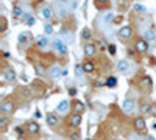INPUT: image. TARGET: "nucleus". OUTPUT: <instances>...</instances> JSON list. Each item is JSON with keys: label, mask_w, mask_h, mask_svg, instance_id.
I'll return each mask as SVG.
<instances>
[{"label": "nucleus", "mask_w": 156, "mask_h": 140, "mask_svg": "<svg viewBox=\"0 0 156 140\" xmlns=\"http://www.w3.org/2000/svg\"><path fill=\"white\" fill-rule=\"evenodd\" d=\"M67 111H69V101H67V100L59 101L58 106H56V112H58V114H66Z\"/></svg>", "instance_id": "7"}, {"label": "nucleus", "mask_w": 156, "mask_h": 140, "mask_svg": "<svg viewBox=\"0 0 156 140\" xmlns=\"http://www.w3.org/2000/svg\"><path fill=\"white\" fill-rule=\"evenodd\" d=\"M134 47H136V50H137L139 53H145L147 50H148V42L145 39H137L136 44H134Z\"/></svg>", "instance_id": "4"}, {"label": "nucleus", "mask_w": 156, "mask_h": 140, "mask_svg": "<svg viewBox=\"0 0 156 140\" xmlns=\"http://www.w3.org/2000/svg\"><path fill=\"white\" fill-rule=\"evenodd\" d=\"M22 8L20 6H14V8H12V16H14V17H20L22 16Z\"/></svg>", "instance_id": "26"}, {"label": "nucleus", "mask_w": 156, "mask_h": 140, "mask_svg": "<svg viewBox=\"0 0 156 140\" xmlns=\"http://www.w3.org/2000/svg\"><path fill=\"white\" fill-rule=\"evenodd\" d=\"M37 14L42 20H48L51 16H53V8H51L50 5H41L39 9H37Z\"/></svg>", "instance_id": "1"}, {"label": "nucleus", "mask_w": 156, "mask_h": 140, "mask_svg": "<svg viewBox=\"0 0 156 140\" xmlns=\"http://www.w3.org/2000/svg\"><path fill=\"white\" fill-rule=\"evenodd\" d=\"M69 95H70V97H75V95H76V89H75V87H70V89H69Z\"/></svg>", "instance_id": "36"}, {"label": "nucleus", "mask_w": 156, "mask_h": 140, "mask_svg": "<svg viewBox=\"0 0 156 140\" xmlns=\"http://www.w3.org/2000/svg\"><path fill=\"white\" fill-rule=\"evenodd\" d=\"M48 140H61V138H58V137H50Z\"/></svg>", "instance_id": "41"}, {"label": "nucleus", "mask_w": 156, "mask_h": 140, "mask_svg": "<svg viewBox=\"0 0 156 140\" xmlns=\"http://www.w3.org/2000/svg\"><path fill=\"white\" fill-rule=\"evenodd\" d=\"M81 37H83V39H89V37H90V30L89 28H84L81 31Z\"/></svg>", "instance_id": "30"}, {"label": "nucleus", "mask_w": 156, "mask_h": 140, "mask_svg": "<svg viewBox=\"0 0 156 140\" xmlns=\"http://www.w3.org/2000/svg\"><path fill=\"white\" fill-rule=\"evenodd\" d=\"M122 108H123L125 112H131V111L134 109V100H131V98H125Z\"/></svg>", "instance_id": "13"}, {"label": "nucleus", "mask_w": 156, "mask_h": 140, "mask_svg": "<svg viewBox=\"0 0 156 140\" xmlns=\"http://www.w3.org/2000/svg\"><path fill=\"white\" fill-rule=\"evenodd\" d=\"M53 45H55V48L58 50L59 53H67V45L64 44V42H61L59 39H55L53 41Z\"/></svg>", "instance_id": "15"}, {"label": "nucleus", "mask_w": 156, "mask_h": 140, "mask_svg": "<svg viewBox=\"0 0 156 140\" xmlns=\"http://www.w3.org/2000/svg\"><path fill=\"white\" fill-rule=\"evenodd\" d=\"M36 44H37V47H41V48H44V47H47V44H48V41L45 39L44 36H39L37 39H36Z\"/></svg>", "instance_id": "22"}, {"label": "nucleus", "mask_w": 156, "mask_h": 140, "mask_svg": "<svg viewBox=\"0 0 156 140\" xmlns=\"http://www.w3.org/2000/svg\"><path fill=\"white\" fill-rule=\"evenodd\" d=\"M112 20H114L112 11H106V12H103V14H101V23L103 25H109V23H112Z\"/></svg>", "instance_id": "6"}, {"label": "nucleus", "mask_w": 156, "mask_h": 140, "mask_svg": "<svg viewBox=\"0 0 156 140\" xmlns=\"http://www.w3.org/2000/svg\"><path fill=\"white\" fill-rule=\"evenodd\" d=\"M144 140H154V137H151V135H147V137H144Z\"/></svg>", "instance_id": "40"}, {"label": "nucleus", "mask_w": 156, "mask_h": 140, "mask_svg": "<svg viewBox=\"0 0 156 140\" xmlns=\"http://www.w3.org/2000/svg\"><path fill=\"white\" fill-rule=\"evenodd\" d=\"M61 34H62L64 37H66V42H67V44L73 42V34H72V33H67L66 30H61Z\"/></svg>", "instance_id": "23"}, {"label": "nucleus", "mask_w": 156, "mask_h": 140, "mask_svg": "<svg viewBox=\"0 0 156 140\" xmlns=\"http://www.w3.org/2000/svg\"><path fill=\"white\" fill-rule=\"evenodd\" d=\"M80 123H81V115L80 114H72L70 115V118H69V126H72V128H76V126H80Z\"/></svg>", "instance_id": "5"}, {"label": "nucleus", "mask_w": 156, "mask_h": 140, "mask_svg": "<svg viewBox=\"0 0 156 140\" xmlns=\"http://www.w3.org/2000/svg\"><path fill=\"white\" fill-rule=\"evenodd\" d=\"M139 86H140L142 89H151V86H153L151 78H150V76H142L140 81H139Z\"/></svg>", "instance_id": "11"}, {"label": "nucleus", "mask_w": 156, "mask_h": 140, "mask_svg": "<svg viewBox=\"0 0 156 140\" xmlns=\"http://www.w3.org/2000/svg\"><path fill=\"white\" fill-rule=\"evenodd\" d=\"M34 117H36V118H41V112L36 111V112H34Z\"/></svg>", "instance_id": "39"}, {"label": "nucleus", "mask_w": 156, "mask_h": 140, "mask_svg": "<svg viewBox=\"0 0 156 140\" xmlns=\"http://www.w3.org/2000/svg\"><path fill=\"white\" fill-rule=\"evenodd\" d=\"M108 53H109V55H112V56L115 55V45H114V44H111V45L108 47Z\"/></svg>", "instance_id": "33"}, {"label": "nucleus", "mask_w": 156, "mask_h": 140, "mask_svg": "<svg viewBox=\"0 0 156 140\" xmlns=\"http://www.w3.org/2000/svg\"><path fill=\"white\" fill-rule=\"evenodd\" d=\"M70 140H80V132H73L70 135Z\"/></svg>", "instance_id": "35"}, {"label": "nucleus", "mask_w": 156, "mask_h": 140, "mask_svg": "<svg viewBox=\"0 0 156 140\" xmlns=\"http://www.w3.org/2000/svg\"><path fill=\"white\" fill-rule=\"evenodd\" d=\"M73 112H75V114H80V115L84 112V104L81 103L80 100H75V101H73Z\"/></svg>", "instance_id": "19"}, {"label": "nucleus", "mask_w": 156, "mask_h": 140, "mask_svg": "<svg viewBox=\"0 0 156 140\" xmlns=\"http://www.w3.org/2000/svg\"><path fill=\"white\" fill-rule=\"evenodd\" d=\"M3 76H5V81H14L16 80V73H14V70H12L11 67L3 70Z\"/></svg>", "instance_id": "14"}, {"label": "nucleus", "mask_w": 156, "mask_h": 140, "mask_svg": "<svg viewBox=\"0 0 156 140\" xmlns=\"http://www.w3.org/2000/svg\"><path fill=\"white\" fill-rule=\"evenodd\" d=\"M55 11H56V14H58V16L64 17V16L67 14V11H69L67 3H66V2H64V3H61V2H55Z\"/></svg>", "instance_id": "2"}, {"label": "nucleus", "mask_w": 156, "mask_h": 140, "mask_svg": "<svg viewBox=\"0 0 156 140\" xmlns=\"http://www.w3.org/2000/svg\"><path fill=\"white\" fill-rule=\"evenodd\" d=\"M34 70H36L37 75H44V73H45V70H44V67H42L41 64H36V66H34Z\"/></svg>", "instance_id": "28"}, {"label": "nucleus", "mask_w": 156, "mask_h": 140, "mask_svg": "<svg viewBox=\"0 0 156 140\" xmlns=\"http://www.w3.org/2000/svg\"><path fill=\"white\" fill-rule=\"evenodd\" d=\"M81 67H83V72H86V73H90L94 69H95V66H94V62L90 61V59H86L83 64H81Z\"/></svg>", "instance_id": "17"}, {"label": "nucleus", "mask_w": 156, "mask_h": 140, "mask_svg": "<svg viewBox=\"0 0 156 140\" xmlns=\"http://www.w3.org/2000/svg\"><path fill=\"white\" fill-rule=\"evenodd\" d=\"M117 84V80L114 78V76H111V78H108V81H106V86L108 87H114Z\"/></svg>", "instance_id": "29"}, {"label": "nucleus", "mask_w": 156, "mask_h": 140, "mask_svg": "<svg viewBox=\"0 0 156 140\" xmlns=\"http://www.w3.org/2000/svg\"><path fill=\"white\" fill-rule=\"evenodd\" d=\"M12 109H14L12 101H3V103L0 104V111H2L3 114H9V112H12Z\"/></svg>", "instance_id": "9"}, {"label": "nucleus", "mask_w": 156, "mask_h": 140, "mask_svg": "<svg viewBox=\"0 0 156 140\" xmlns=\"http://www.w3.org/2000/svg\"><path fill=\"white\" fill-rule=\"evenodd\" d=\"M66 3H67V8H69L70 11L76 9V8H78V5H80L78 2H75V0H69V2H66Z\"/></svg>", "instance_id": "25"}, {"label": "nucleus", "mask_w": 156, "mask_h": 140, "mask_svg": "<svg viewBox=\"0 0 156 140\" xmlns=\"http://www.w3.org/2000/svg\"><path fill=\"white\" fill-rule=\"evenodd\" d=\"M150 114L156 117V104H151V108H150Z\"/></svg>", "instance_id": "37"}, {"label": "nucleus", "mask_w": 156, "mask_h": 140, "mask_svg": "<svg viewBox=\"0 0 156 140\" xmlns=\"http://www.w3.org/2000/svg\"><path fill=\"white\" fill-rule=\"evenodd\" d=\"M44 33L45 34H51V33H53V27H51V23H45L44 25Z\"/></svg>", "instance_id": "27"}, {"label": "nucleus", "mask_w": 156, "mask_h": 140, "mask_svg": "<svg viewBox=\"0 0 156 140\" xmlns=\"http://www.w3.org/2000/svg\"><path fill=\"white\" fill-rule=\"evenodd\" d=\"M48 73H50V76H51L53 80H58L59 76H61V73H62V72H61V67L55 64V66H51V67H50Z\"/></svg>", "instance_id": "8"}, {"label": "nucleus", "mask_w": 156, "mask_h": 140, "mask_svg": "<svg viewBox=\"0 0 156 140\" xmlns=\"http://www.w3.org/2000/svg\"><path fill=\"white\" fill-rule=\"evenodd\" d=\"M75 72H76V78H78V81L83 83V81H84V80H83V67H81V66H76V67H75Z\"/></svg>", "instance_id": "24"}, {"label": "nucleus", "mask_w": 156, "mask_h": 140, "mask_svg": "<svg viewBox=\"0 0 156 140\" xmlns=\"http://www.w3.org/2000/svg\"><path fill=\"white\" fill-rule=\"evenodd\" d=\"M27 131H28L30 134H37V132H39V123H36V121H28V123H27Z\"/></svg>", "instance_id": "18"}, {"label": "nucleus", "mask_w": 156, "mask_h": 140, "mask_svg": "<svg viewBox=\"0 0 156 140\" xmlns=\"http://www.w3.org/2000/svg\"><path fill=\"white\" fill-rule=\"evenodd\" d=\"M6 30V19L2 16V28H0V31H5Z\"/></svg>", "instance_id": "34"}, {"label": "nucleus", "mask_w": 156, "mask_h": 140, "mask_svg": "<svg viewBox=\"0 0 156 140\" xmlns=\"http://www.w3.org/2000/svg\"><path fill=\"white\" fill-rule=\"evenodd\" d=\"M28 37H31V34H30V33H22V34L19 36V41H20V42L28 41Z\"/></svg>", "instance_id": "31"}, {"label": "nucleus", "mask_w": 156, "mask_h": 140, "mask_svg": "<svg viewBox=\"0 0 156 140\" xmlns=\"http://www.w3.org/2000/svg\"><path fill=\"white\" fill-rule=\"evenodd\" d=\"M144 39H145V41H154V39H156L154 31H153V30H147V31L144 33Z\"/></svg>", "instance_id": "21"}, {"label": "nucleus", "mask_w": 156, "mask_h": 140, "mask_svg": "<svg viewBox=\"0 0 156 140\" xmlns=\"http://www.w3.org/2000/svg\"><path fill=\"white\" fill-rule=\"evenodd\" d=\"M6 125H8V118H6V117H0V126H2V128L5 129Z\"/></svg>", "instance_id": "32"}, {"label": "nucleus", "mask_w": 156, "mask_h": 140, "mask_svg": "<svg viewBox=\"0 0 156 140\" xmlns=\"http://www.w3.org/2000/svg\"><path fill=\"white\" fill-rule=\"evenodd\" d=\"M47 123H48V126H56L58 125V117L55 115V114H48L47 115Z\"/></svg>", "instance_id": "20"}, {"label": "nucleus", "mask_w": 156, "mask_h": 140, "mask_svg": "<svg viewBox=\"0 0 156 140\" xmlns=\"http://www.w3.org/2000/svg\"><path fill=\"white\" fill-rule=\"evenodd\" d=\"M95 52H97V48H95V45H94L92 42H87V44L84 45V55H86V56H94Z\"/></svg>", "instance_id": "12"}, {"label": "nucleus", "mask_w": 156, "mask_h": 140, "mask_svg": "<svg viewBox=\"0 0 156 140\" xmlns=\"http://www.w3.org/2000/svg\"><path fill=\"white\" fill-rule=\"evenodd\" d=\"M134 128H136V131H139V132L145 131V120L142 118V117L136 118V120H134Z\"/></svg>", "instance_id": "16"}, {"label": "nucleus", "mask_w": 156, "mask_h": 140, "mask_svg": "<svg viewBox=\"0 0 156 140\" xmlns=\"http://www.w3.org/2000/svg\"><path fill=\"white\" fill-rule=\"evenodd\" d=\"M117 70H119L120 73H126L129 70V61H126V59L119 61V64H117Z\"/></svg>", "instance_id": "10"}, {"label": "nucleus", "mask_w": 156, "mask_h": 140, "mask_svg": "<svg viewBox=\"0 0 156 140\" xmlns=\"http://www.w3.org/2000/svg\"><path fill=\"white\" fill-rule=\"evenodd\" d=\"M134 9L136 11H145V8L142 6V5H134Z\"/></svg>", "instance_id": "38"}, {"label": "nucleus", "mask_w": 156, "mask_h": 140, "mask_svg": "<svg viewBox=\"0 0 156 140\" xmlns=\"http://www.w3.org/2000/svg\"><path fill=\"white\" fill-rule=\"evenodd\" d=\"M131 34H133V30H131V27H129V25H123V27L119 30V36L122 37L123 41H125V39H129V37H131Z\"/></svg>", "instance_id": "3"}]
</instances>
